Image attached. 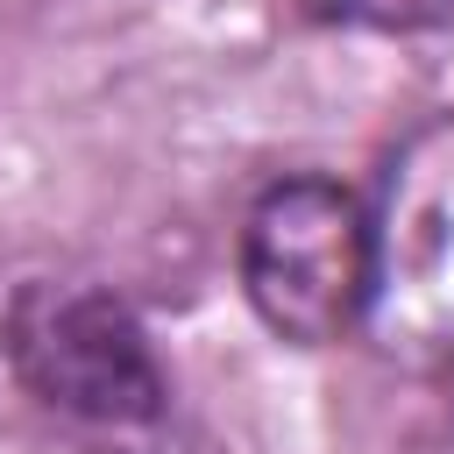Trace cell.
<instances>
[{"instance_id": "cell-1", "label": "cell", "mask_w": 454, "mask_h": 454, "mask_svg": "<svg viewBox=\"0 0 454 454\" xmlns=\"http://www.w3.org/2000/svg\"><path fill=\"white\" fill-rule=\"evenodd\" d=\"M241 284L270 333L298 348L340 340L355 319H369L376 284V227L362 199L333 177L270 184L241 227Z\"/></svg>"}, {"instance_id": "cell-2", "label": "cell", "mask_w": 454, "mask_h": 454, "mask_svg": "<svg viewBox=\"0 0 454 454\" xmlns=\"http://www.w3.org/2000/svg\"><path fill=\"white\" fill-rule=\"evenodd\" d=\"M369 227V340L404 369H454V114L397 142Z\"/></svg>"}, {"instance_id": "cell-3", "label": "cell", "mask_w": 454, "mask_h": 454, "mask_svg": "<svg viewBox=\"0 0 454 454\" xmlns=\"http://www.w3.org/2000/svg\"><path fill=\"white\" fill-rule=\"evenodd\" d=\"M14 376L71 419L142 426L163 411V369L142 319L92 284H28L7 312Z\"/></svg>"}, {"instance_id": "cell-4", "label": "cell", "mask_w": 454, "mask_h": 454, "mask_svg": "<svg viewBox=\"0 0 454 454\" xmlns=\"http://www.w3.org/2000/svg\"><path fill=\"white\" fill-rule=\"evenodd\" d=\"M312 21H348V28H433L454 14V0H298Z\"/></svg>"}]
</instances>
